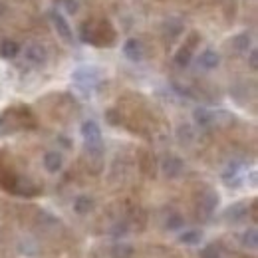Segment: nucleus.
Wrapping results in <instances>:
<instances>
[{"mask_svg":"<svg viewBox=\"0 0 258 258\" xmlns=\"http://www.w3.org/2000/svg\"><path fill=\"white\" fill-rule=\"evenodd\" d=\"M80 38L86 42V44H92V46H113L115 44V38L117 32L113 30V26L107 22V20H88L82 24L80 28Z\"/></svg>","mask_w":258,"mask_h":258,"instance_id":"obj_1","label":"nucleus"},{"mask_svg":"<svg viewBox=\"0 0 258 258\" xmlns=\"http://www.w3.org/2000/svg\"><path fill=\"white\" fill-rule=\"evenodd\" d=\"M26 115H30L24 107H14L0 115V135H8L20 127H26Z\"/></svg>","mask_w":258,"mask_h":258,"instance_id":"obj_2","label":"nucleus"},{"mask_svg":"<svg viewBox=\"0 0 258 258\" xmlns=\"http://www.w3.org/2000/svg\"><path fill=\"white\" fill-rule=\"evenodd\" d=\"M82 137L86 139L90 153H94V155L101 153V129L94 119H88L82 123Z\"/></svg>","mask_w":258,"mask_h":258,"instance_id":"obj_3","label":"nucleus"},{"mask_svg":"<svg viewBox=\"0 0 258 258\" xmlns=\"http://www.w3.org/2000/svg\"><path fill=\"white\" fill-rule=\"evenodd\" d=\"M24 60L30 66H44L48 60V54H46V48L40 46V44H28L24 48Z\"/></svg>","mask_w":258,"mask_h":258,"instance_id":"obj_4","label":"nucleus"},{"mask_svg":"<svg viewBox=\"0 0 258 258\" xmlns=\"http://www.w3.org/2000/svg\"><path fill=\"white\" fill-rule=\"evenodd\" d=\"M197 42H199V36L193 32L191 34L189 44H187V46H183V48L175 54V64L181 66V68H185V66L191 64V58H193V50H195V46H197Z\"/></svg>","mask_w":258,"mask_h":258,"instance_id":"obj_5","label":"nucleus"},{"mask_svg":"<svg viewBox=\"0 0 258 258\" xmlns=\"http://www.w3.org/2000/svg\"><path fill=\"white\" fill-rule=\"evenodd\" d=\"M123 54H125V58L131 60V62H141L143 60V54H145L143 44L137 38H129L127 42L123 44Z\"/></svg>","mask_w":258,"mask_h":258,"instance_id":"obj_6","label":"nucleus"},{"mask_svg":"<svg viewBox=\"0 0 258 258\" xmlns=\"http://www.w3.org/2000/svg\"><path fill=\"white\" fill-rule=\"evenodd\" d=\"M52 22H54V28H56V32H58V36H60L62 40H66V42H72V40H74L72 28H70V24L66 22V18L62 14L52 12Z\"/></svg>","mask_w":258,"mask_h":258,"instance_id":"obj_7","label":"nucleus"},{"mask_svg":"<svg viewBox=\"0 0 258 258\" xmlns=\"http://www.w3.org/2000/svg\"><path fill=\"white\" fill-rule=\"evenodd\" d=\"M163 173L167 175V177H179L181 175V171H183V161L179 159V157H175V155H169L165 161H163Z\"/></svg>","mask_w":258,"mask_h":258,"instance_id":"obj_8","label":"nucleus"},{"mask_svg":"<svg viewBox=\"0 0 258 258\" xmlns=\"http://www.w3.org/2000/svg\"><path fill=\"white\" fill-rule=\"evenodd\" d=\"M62 165H64V159H62V155L58 151H48L44 155V167H46V171L58 173L62 169Z\"/></svg>","mask_w":258,"mask_h":258,"instance_id":"obj_9","label":"nucleus"},{"mask_svg":"<svg viewBox=\"0 0 258 258\" xmlns=\"http://www.w3.org/2000/svg\"><path fill=\"white\" fill-rule=\"evenodd\" d=\"M219 64H221V56L215 50H205L199 58V66L205 68V70H215Z\"/></svg>","mask_w":258,"mask_h":258,"instance_id":"obj_10","label":"nucleus"},{"mask_svg":"<svg viewBox=\"0 0 258 258\" xmlns=\"http://www.w3.org/2000/svg\"><path fill=\"white\" fill-rule=\"evenodd\" d=\"M92 209H94V199H92L90 195H80V197H76V201H74V211H76L78 215H88Z\"/></svg>","mask_w":258,"mask_h":258,"instance_id":"obj_11","label":"nucleus"},{"mask_svg":"<svg viewBox=\"0 0 258 258\" xmlns=\"http://www.w3.org/2000/svg\"><path fill=\"white\" fill-rule=\"evenodd\" d=\"M201 240H203V232L197 230V228H189V230H185L183 234H179V242H181V244L195 246V244H199Z\"/></svg>","mask_w":258,"mask_h":258,"instance_id":"obj_12","label":"nucleus"},{"mask_svg":"<svg viewBox=\"0 0 258 258\" xmlns=\"http://www.w3.org/2000/svg\"><path fill=\"white\" fill-rule=\"evenodd\" d=\"M217 205H219V195L215 193V191H207V195L201 199V209H203L207 215H211V213L217 209Z\"/></svg>","mask_w":258,"mask_h":258,"instance_id":"obj_13","label":"nucleus"},{"mask_svg":"<svg viewBox=\"0 0 258 258\" xmlns=\"http://www.w3.org/2000/svg\"><path fill=\"white\" fill-rule=\"evenodd\" d=\"M18 52H20L18 42H14V40H2V44H0V54H2L4 58H16Z\"/></svg>","mask_w":258,"mask_h":258,"instance_id":"obj_14","label":"nucleus"},{"mask_svg":"<svg viewBox=\"0 0 258 258\" xmlns=\"http://www.w3.org/2000/svg\"><path fill=\"white\" fill-rule=\"evenodd\" d=\"M195 121H197L201 127H209V125L215 121V115H213L209 109L199 107V109H195Z\"/></svg>","mask_w":258,"mask_h":258,"instance_id":"obj_15","label":"nucleus"},{"mask_svg":"<svg viewBox=\"0 0 258 258\" xmlns=\"http://www.w3.org/2000/svg\"><path fill=\"white\" fill-rule=\"evenodd\" d=\"M242 246L244 248H250V250H256L258 248V230L256 228H248V230H244V234H242Z\"/></svg>","mask_w":258,"mask_h":258,"instance_id":"obj_16","label":"nucleus"},{"mask_svg":"<svg viewBox=\"0 0 258 258\" xmlns=\"http://www.w3.org/2000/svg\"><path fill=\"white\" fill-rule=\"evenodd\" d=\"M111 254H113V258H133L135 250H133V246H131V244H125V242H117V244H113V248H111Z\"/></svg>","mask_w":258,"mask_h":258,"instance_id":"obj_17","label":"nucleus"},{"mask_svg":"<svg viewBox=\"0 0 258 258\" xmlns=\"http://www.w3.org/2000/svg\"><path fill=\"white\" fill-rule=\"evenodd\" d=\"M232 46H234L236 50H240V52L248 50V46H250V36H248V34H238L236 38H232Z\"/></svg>","mask_w":258,"mask_h":258,"instance_id":"obj_18","label":"nucleus"},{"mask_svg":"<svg viewBox=\"0 0 258 258\" xmlns=\"http://www.w3.org/2000/svg\"><path fill=\"white\" fill-rule=\"evenodd\" d=\"M183 223H185V221H183V217L175 213V215H171V217L167 219V228H169V230H177V228H181V226H183Z\"/></svg>","mask_w":258,"mask_h":258,"instance_id":"obj_19","label":"nucleus"},{"mask_svg":"<svg viewBox=\"0 0 258 258\" xmlns=\"http://www.w3.org/2000/svg\"><path fill=\"white\" fill-rule=\"evenodd\" d=\"M201 258H221V252H219L217 246L209 244V246H205V248L201 250Z\"/></svg>","mask_w":258,"mask_h":258,"instance_id":"obj_20","label":"nucleus"},{"mask_svg":"<svg viewBox=\"0 0 258 258\" xmlns=\"http://www.w3.org/2000/svg\"><path fill=\"white\" fill-rule=\"evenodd\" d=\"M244 213H246V205H242V203H240V205H236L234 209H230V211H228V217H232L234 221H238L240 217H244Z\"/></svg>","mask_w":258,"mask_h":258,"instance_id":"obj_21","label":"nucleus"},{"mask_svg":"<svg viewBox=\"0 0 258 258\" xmlns=\"http://www.w3.org/2000/svg\"><path fill=\"white\" fill-rule=\"evenodd\" d=\"M111 234L113 236H125L127 234V223H117L111 228Z\"/></svg>","mask_w":258,"mask_h":258,"instance_id":"obj_22","label":"nucleus"},{"mask_svg":"<svg viewBox=\"0 0 258 258\" xmlns=\"http://www.w3.org/2000/svg\"><path fill=\"white\" fill-rule=\"evenodd\" d=\"M66 4H68V6H66L68 12H72V14L78 12V0H66Z\"/></svg>","mask_w":258,"mask_h":258,"instance_id":"obj_23","label":"nucleus"},{"mask_svg":"<svg viewBox=\"0 0 258 258\" xmlns=\"http://www.w3.org/2000/svg\"><path fill=\"white\" fill-rule=\"evenodd\" d=\"M250 68H252V70H256V68H258V54H256V50H252V52H250Z\"/></svg>","mask_w":258,"mask_h":258,"instance_id":"obj_24","label":"nucleus"},{"mask_svg":"<svg viewBox=\"0 0 258 258\" xmlns=\"http://www.w3.org/2000/svg\"><path fill=\"white\" fill-rule=\"evenodd\" d=\"M107 119H109L111 125H117V123H119V121L115 119V109H109V111H107Z\"/></svg>","mask_w":258,"mask_h":258,"instance_id":"obj_25","label":"nucleus"},{"mask_svg":"<svg viewBox=\"0 0 258 258\" xmlns=\"http://www.w3.org/2000/svg\"><path fill=\"white\" fill-rule=\"evenodd\" d=\"M2 12H4V6H2V2H0V14H2Z\"/></svg>","mask_w":258,"mask_h":258,"instance_id":"obj_26","label":"nucleus"}]
</instances>
